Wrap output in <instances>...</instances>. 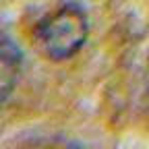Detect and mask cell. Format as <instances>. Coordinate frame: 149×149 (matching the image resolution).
<instances>
[{"instance_id":"obj_1","label":"cell","mask_w":149,"mask_h":149,"mask_svg":"<svg viewBox=\"0 0 149 149\" xmlns=\"http://www.w3.org/2000/svg\"><path fill=\"white\" fill-rule=\"evenodd\" d=\"M89 35V19L81 4L64 2L48 13L35 29V42L50 60L60 62L74 56Z\"/></svg>"},{"instance_id":"obj_2","label":"cell","mask_w":149,"mask_h":149,"mask_svg":"<svg viewBox=\"0 0 149 149\" xmlns=\"http://www.w3.org/2000/svg\"><path fill=\"white\" fill-rule=\"evenodd\" d=\"M21 66V54L17 52V46L10 42V37H2V97L6 100L15 85V79Z\"/></svg>"},{"instance_id":"obj_3","label":"cell","mask_w":149,"mask_h":149,"mask_svg":"<svg viewBox=\"0 0 149 149\" xmlns=\"http://www.w3.org/2000/svg\"><path fill=\"white\" fill-rule=\"evenodd\" d=\"M145 79H147V85H149V58H147V64H145Z\"/></svg>"}]
</instances>
